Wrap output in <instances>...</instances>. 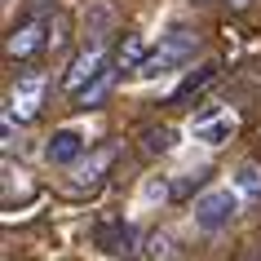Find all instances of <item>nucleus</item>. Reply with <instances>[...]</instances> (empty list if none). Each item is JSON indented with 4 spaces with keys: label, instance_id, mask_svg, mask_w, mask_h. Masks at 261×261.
Returning a JSON list of instances; mask_svg holds the SVG:
<instances>
[{
    "label": "nucleus",
    "instance_id": "f257e3e1",
    "mask_svg": "<svg viewBox=\"0 0 261 261\" xmlns=\"http://www.w3.org/2000/svg\"><path fill=\"white\" fill-rule=\"evenodd\" d=\"M195 49H199V31H191V27H173L168 36H160V49H155V54H146V62L138 67V75H164V71L181 67V62H186Z\"/></svg>",
    "mask_w": 261,
    "mask_h": 261
},
{
    "label": "nucleus",
    "instance_id": "f03ea898",
    "mask_svg": "<svg viewBox=\"0 0 261 261\" xmlns=\"http://www.w3.org/2000/svg\"><path fill=\"white\" fill-rule=\"evenodd\" d=\"M234 213H239V195L234 191H204L195 199V226H199V230H221V226H230Z\"/></svg>",
    "mask_w": 261,
    "mask_h": 261
},
{
    "label": "nucleus",
    "instance_id": "7ed1b4c3",
    "mask_svg": "<svg viewBox=\"0 0 261 261\" xmlns=\"http://www.w3.org/2000/svg\"><path fill=\"white\" fill-rule=\"evenodd\" d=\"M107 67H111V54H107V44L97 40V44H89V49H80V54H75V62H71V67H67V75H62V89H67V93L75 97V93L84 89V84H93Z\"/></svg>",
    "mask_w": 261,
    "mask_h": 261
},
{
    "label": "nucleus",
    "instance_id": "20e7f679",
    "mask_svg": "<svg viewBox=\"0 0 261 261\" xmlns=\"http://www.w3.org/2000/svg\"><path fill=\"white\" fill-rule=\"evenodd\" d=\"M40 49H49V22H44V18H22V22L9 31V40H5L9 62H27V58L40 54Z\"/></svg>",
    "mask_w": 261,
    "mask_h": 261
},
{
    "label": "nucleus",
    "instance_id": "39448f33",
    "mask_svg": "<svg viewBox=\"0 0 261 261\" xmlns=\"http://www.w3.org/2000/svg\"><path fill=\"white\" fill-rule=\"evenodd\" d=\"M44 75L40 71H27V75H22V80L14 84V89H9V115H14V120H36V115H40V102H44Z\"/></svg>",
    "mask_w": 261,
    "mask_h": 261
},
{
    "label": "nucleus",
    "instance_id": "423d86ee",
    "mask_svg": "<svg viewBox=\"0 0 261 261\" xmlns=\"http://www.w3.org/2000/svg\"><path fill=\"white\" fill-rule=\"evenodd\" d=\"M115 164V146H97L93 155H89V160H84V164H75L71 168V191L75 195H84V191H97V186H102V173H107V168Z\"/></svg>",
    "mask_w": 261,
    "mask_h": 261
},
{
    "label": "nucleus",
    "instance_id": "0eeeda50",
    "mask_svg": "<svg viewBox=\"0 0 261 261\" xmlns=\"http://www.w3.org/2000/svg\"><path fill=\"white\" fill-rule=\"evenodd\" d=\"M84 155V138L80 133H75V128H58L54 138H49V146H44V160H49V164H75V160H80Z\"/></svg>",
    "mask_w": 261,
    "mask_h": 261
},
{
    "label": "nucleus",
    "instance_id": "6e6552de",
    "mask_svg": "<svg viewBox=\"0 0 261 261\" xmlns=\"http://www.w3.org/2000/svg\"><path fill=\"white\" fill-rule=\"evenodd\" d=\"M217 71H221L217 62H204V67H199V71H191V75H186V80H181L177 89H173V107H181V102H191L195 93H204L208 84L217 80Z\"/></svg>",
    "mask_w": 261,
    "mask_h": 261
},
{
    "label": "nucleus",
    "instance_id": "1a4fd4ad",
    "mask_svg": "<svg viewBox=\"0 0 261 261\" xmlns=\"http://www.w3.org/2000/svg\"><path fill=\"white\" fill-rule=\"evenodd\" d=\"M111 62H115L120 71H133V67H142V62H146V44H142V36H133V31H128V36H124V40L115 44Z\"/></svg>",
    "mask_w": 261,
    "mask_h": 261
},
{
    "label": "nucleus",
    "instance_id": "9d476101",
    "mask_svg": "<svg viewBox=\"0 0 261 261\" xmlns=\"http://www.w3.org/2000/svg\"><path fill=\"white\" fill-rule=\"evenodd\" d=\"M31 195H36L31 173H27V168L5 164V208H14V199H31Z\"/></svg>",
    "mask_w": 261,
    "mask_h": 261
},
{
    "label": "nucleus",
    "instance_id": "9b49d317",
    "mask_svg": "<svg viewBox=\"0 0 261 261\" xmlns=\"http://www.w3.org/2000/svg\"><path fill=\"white\" fill-rule=\"evenodd\" d=\"M115 71H120V67H115V62H111V67L102 71V75H97L93 84H84L80 93H75V102H80V107H97V102H102V97L111 93V84H115Z\"/></svg>",
    "mask_w": 261,
    "mask_h": 261
},
{
    "label": "nucleus",
    "instance_id": "f8f14e48",
    "mask_svg": "<svg viewBox=\"0 0 261 261\" xmlns=\"http://www.w3.org/2000/svg\"><path fill=\"white\" fill-rule=\"evenodd\" d=\"M234 191L244 195L248 204H257L261 199V168L257 164H239L234 168Z\"/></svg>",
    "mask_w": 261,
    "mask_h": 261
},
{
    "label": "nucleus",
    "instance_id": "ddd939ff",
    "mask_svg": "<svg viewBox=\"0 0 261 261\" xmlns=\"http://www.w3.org/2000/svg\"><path fill=\"white\" fill-rule=\"evenodd\" d=\"M142 146H146V155H164L168 146H173V128H168V124H151V128L142 133Z\"/></svg>",
    "mask_w": 261,
    "mask_h": 261
},
{
    "label": "nucleus",
    "instance_id": "4468645a",
    "mask_svg": "<svg viewBox=\"0 0 261 261\" xmlns=\"http://www.w3.org/2000/svg\"><path fill=\"white\" fill-rule=\"evenodd\" d=\"M234 133V120H217V124H195V138L208 142V146H221V142Z\"/></svg>",
    "mask_w": 261,
    "mask_h": 261
},
{
    "label": "nucleus",
    "instance_id": "2eb2a0df",
    "mask_svg": "<svg viewBox=\"0 0 261 261\" xmlns=\"http://www.w3.org/2000/svg\"><path fill=\"white\" fill-rule=\"evenodd\" d=\"M151 257H155V261L168 257V234H151Z\"/></svg>",
    "mask_w": 261,
    "mask_h": 261
},
{
    "label": "nucleus",
    "instance_id": "dca6fc26",
    "mask_svg": "<svg viewBox=\"0 0 261 261\" xmlns=\"http://www.w3.org/2000/svg\"><path fill=\"white\" fill-rule=\"evenodd\" d=\"M226 5H234V9H248V5H252V0H226Z\"/></svg>",
    "mask_w": 261,
    "mask_h": 261
},
{
    "label": "nucleus",
    "instance_id": "f3484780",
    "mask_svg": "<svg viewBox=\"0 0 261 261\" xmlns=\"http://www.w3.org/2000/svg\"><path fill=\"white\" fill-rule=\"evenodd\" d=\"M257 261H261V257H257Z\"/></svg>",
    "mask_w": 261,
    "mask_h": 261
}]
</instances>
